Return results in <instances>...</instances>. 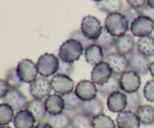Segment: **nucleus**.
Returning a JSON list of instances; mask_svg holds the SVG:
<instances>
[{
	"label": "nucleus",
	"instance_id": "obj_1",
	"mask_svg": "<svg viewBox=\"0 0 154 128\" xmlns=\"http://www.w3.org/2000/svg\"><path fill=\"white\" fill-rule=\"evenodd\" d=\"M105 28L110 34L116 37L124 35L130 29L127 19L120 12L108 14L105 19Z\"/></svg>",
	"mask_w": 154,
	"mask_h": 128
},
{
	"label": "nucleus",
	"instance_id": "obj_2",
	"mask_svg": "<svg viewBox=\"0 0 154 128\" xmlns=\"http://www.w3.org/2000/svg\"><path fill=\"white\" fill-rule=\"evenodd\" d=\"M84 47L81 42L69 38L61 45L59 50V58L69 63L78 61L83 54Z\"/></svg>",
	"mask_w": 154,
	"mask_h": 128
},
{
	"label": "nucleus",
	"instance_id": "obj_3",
	"mask_svg": "<svg viewBox=\"0 0 154 128\" xmlns=\"http://www.w3.org/2000/svg\"><path fill=\"white\" fill-rule=\"evenodd\" d=\"M60 58L54 54L45 53L38 58L37 62L38 73L44 77H49L57 73Z\"/></svg>",
	"mask_w": 154,
	"mask_h": 128
},
{
	"label": "nucleus",
	"instance_id": "obj_4",
	"mask_svg": "<svg viewBox=\"0 0 154 128\" xmlns=\"http://www.w3.org/2000/svg\"><path fill=\"white\" fill-rule=\"evenodd\" d=\"M17 71L20 80L25 83H32L34 82L38 74L37 64L29 58H25L19 61L17 66Z\"/></svg>",
	"mask_w": 154,
	"mask_h": 128
},
{
	"label": "nucleus",
	"instance_id": "obj_5",
	"mask_svg": "<svg viewBox=\"0 0 154 128\" xmlns=\"http://www.w3.org/2000/svg\"><path fill=\"white\" fill-rule=\"evenodd\" d=\"M103 27L99 19L93 16H84L81 22V30L83 34L90 40L95 41L101 35Z\"/></svg>",
	"mask_w": 154,
	"mask_h": 128
},
{
	"label": "nucleus",
	"instance_id": "obj_6",
	"mask_svg": "<svg viewBox=\"0 0 154 128\" xmlns=\"http://www.w3.org/2000/svg\"><path fill=\"white\" fill-rule=\"evenodd\" d=\"M130 30L135 37H143L150 35L154 30V20L149 16L141 15L133 21Z\"/></svg>",
	"mask_w": 154,
	"mask_h": 128
},
{
	"label": "nucleus",
	"instance_id": "obj_7",
	"mask_svg": "<svg viewBox=\"0 0 154 128\" xmlns=\"http://www.w3.org/2000/svg\"><path fill=\"white\" fill-rule=\"evenodd\" d=\"M53 88L51 82L47 77L37 78L34 82L30 83L29 94L36 100H43L51 95Z\"/></svg>",
	"mask_w": 154,
	"mask_h": 128
},
{
	"label": "nucleus",
	"instance_id": "obj_8",
	"mask_svg": "<svg viewBox=\"0 0 154 128\" xmlns=\"http://www.w3.org/2000/svg\"><path fill=\"white\" fill-rule=\"evenodd\" d=\"M129 69L139 75H146L150 71L151 62L148 57L140 53L138 50L128 55Z\"/></svg>",
	"mask_w": 154,
	"mask_h": 128
},
{
	"label": "nucleus",
	"instance_id": "obj_9",
	"mask_svg": "<svg viewBox=\"0 0 154 128\" xmlns=\"http://www.w3.org/2000/svg\"><path fill=\"white\" fill-rule=\"evenodd\" d=\"M141 85L140 75L133 70H128L120 75V85L122 91L126 93L138 91Z\"/></svg>",
	"mask_w": 154,
	"mask_h": 128
},
{
	"label": "nucleus",
	"instance_id": "obj_10",
	"mask_svg": "<svg viewBox=\"0 0 154 128\" xmlns=\"http://www.w3.org/2000/svg\"><path fill=\"white\" fill-rule=\"evenodd\" d=\"M105 61L108 64L113 74L121 75L129 69V60L124 55L119 52H111L105 57Z\"/></svg>",
	"mask_w": 154,
	"mask_h": 128
},
{
	"label": "nucleus",
	"instance_id": "obj_11",
	"mask_svg": "<svg viewBox=\"0 0 154 128\" xmlns=\"http://www.w3.org/2000/svg\"><path fill=\"white\" fill-rule=\"evenodd\" d=\"M53 90L57 94L63 96L72 92L75 82L70 76L64 74H56L51 80Z\"/></svg>",
	"mask_w": 154,
	"mask_h": 128
},
{
	"label": "nucleus",
	"instance_id": "obj_12",
	"mask_svg": "<svg viewBox=\"0 0 154 128\" xmlns=\"http://www.w3.org/2000/svg\"><path fill=\"white\" fill-rule=\"evenodd\" d=\"M2 100L3 103L8 104L17 112L26 109L29 103L28 98L19 89H11Z\"/></svg>",
	"mask_w": 154,
	"mask_h": 128
},
{
	"label": "nucleus",
	"instance_id": "obj_13",
	"mask_svg": "<svg viewBox=\"0 0 154 128\" xmlns=\"http://www.w3.org/2000/svg\"><path fill=\"white\" fill-rule=\"evenodd\" d=\"M98 87L90 80H82L77 85L75 92L82 101H88L96 98L98 92Z\"/></svg>",
	"mask_w": 154,
	"mask_h": 128
},
{
	"label": "nucleus",
	"instance_id": "obj_14",
	"mask_svg": "<svg viewBox=\"0 0 154 128\" xmlns=\"http://www.w3.org/2000/svg\"><path fill=\"white\" fill-rule=\"evenodd\" d=\"M112 75L110 66L105 61H103L93 67L91 72V79L96 85H102L109 80Z\"/></svg>",
	"mask_w": 154,
	"mask_h": 128
},
{
	"label": "nucleus",
	"instance_id": "obj_15",
	"mask_svg": "<svg viewBox=\"0 0 154 128\" xmlns=\"http://www.w3.org/2000/svg\"><path fill=\"white\" fill-rule=\"evenodd\" d=\"M117 125L118 128H140L141 121L136 112L124 110L117 115Z\"/></svg>",
	"mask_w": 154,
	"mask_h": 128
},
{
	"label": "nucleus",
	"instance_id": "obj_16",
	"mask_svg": "<svg viewBox=\"0 0 154 128\" xmlns=\"http://www.w3.org/2000/svg\"><path fill=\"white\" fill-rule=\"evenodd\" d=\"M108 109L114 113H120L126 109L127 98L126 95L121 91H117L108 97L107 100Z\"/></svg>",
	"mask_w": 154,
	"mask_h": 128
},
{
	"label": "nucleus",
	"instance_id": "obj_17",
	"mask_svg": "<svg viewBox=\"0 0 154 128\" xmlns=\"http://www.w3.org/2000/svg\"><path fill=\"white\" fill-rule=\"evenodd\" d=\"M45 107L50 115H58L63 112L65 109V102L63 97L60 94H54L48 96L45 101Z\"/></svg>",
	"mask_w": 154,
	"mask_h": 128
},
{
	"label": "nucleus",
	"instance_id": "obj_18",
	"mask_svg": "<svg viewBox=\"0 0 154 128\" xmlns=\"http://www.w3.org/2000/svg\"><path fill=\"white\" fill-rule=\"evenodd\" d=\"M115 48L117 52L124 55H129L135 52V42L132 35L126 34L121 37H117Z\"/></svg>",
	"mask_w": 154,
	"mask_h": 128
},
{
	"label": "nucleus",
	"instance_id": "obj_19",
	"mask_svg": "<svg viewBox=\"0 0 154 128\" xmlns=\"http://www.w3.org/2000/svg\"><path fill=\"white\" fill-rule=\"evenodd\" d=\"M80 109L81 112L93 118L96 115L103 113L105 110V106L102 100L96 97L88 101H83Z\"/></svg>",
	"mask_w": 154,
	"mask_h": 128
},
{
	"label": "nucleus",
	"instance_id": "obj_20",
	"mask_svg": "<svg viewBox=\"0 0 154 128\" xmlns=\"http://www.w3.org/2000/svg\"><path fill=\"white\" fill-rule=\"evenodd\" d=\"M84 56L87 62L94 67L105 60L103 49L96 43L91 44L85 49Z\"/></svg>",
	"mask_w": 154,
	"mask_h": 128
},
{
	"label": "nucleus",
	"instance_id": "obj_21",
	"mask_svg": "<svg viewBox=\"0 0 154 128\" xmlns=\"http://www.w3.org/2000/svg\"><path fill=\"white\" fill-rule=\"evenodd\" d=\"M13 122L15 128H34L36 121L31 112L23 109L17 112Z\"/></svg>",
	"mask_w": 154,
	"mask_h": 128
},
{
	"label": "nucleus",
	"instance_id": "obj_22",
	"mask_svg": "<svg viewBox=\"0 0 154 128\" xmlns=\"http://www.w3.org/2000/svg\"><path fill=\"white\" fill-rule=\"evenodd\" d=\"M29 112H32L35 118L36 122L39 123L42 121H45V118L48 115V112L46 110L45 102L42 100H33L29 101L27 104L26 109Z\"/></svg>",
	"mask_w": 154,
	"mask_h": 128
},
{
	"label": "nucleus",
	"instance_id": "obj_23",
	"mask_svg": "<svg viewBox=\"0 0 154 128\" xmlns=\"http://www.w3.org/2000/svg\"><path fill=\"white\" fill-rule=\"evenodd\" d=\"M71 121L72 118L66 112H62L58 115L48 114L45 119V121L53 128H68L71 126Z\"/></svg>",
	"mask_w": 154,
	"mask_h": 128
},
{
	"label": "nucleus",
	"instance_id": "obj_24",
	"mask_svg": "<svg viewBox=\"0 0 154 128\" xmlns=\"http://www.w3.org/2000/svg\"><path fill=\"white\" fill-rule=\"evenodd\" d=\"M120 89V78L114 74L111 76L106 83L98 86V91L104 97H108L113 93L119 91Z\"/></svg>",
	"mask_w": 154,
	"mask_h": 128
},
{
	"label": "nucleus",
	"instance_id": "obj_25",
	"mask_svg": "<svg viewBox=\"0 0 154 128\" xmlns=\"http://www.w3.org/2000/svg\"><path fill=\"white\" fill-rule=\"evenodd\" d=\"M137 50L147 57L154 56V37L152 35L140 37L137 42Z\"/></svg>",
	"mask_w": 154,
	"mask_h": 128
},
{
	"label": "nucleus",
	"instance_id": "obj_26",
	"mask_svg": "<svg viewBox=\"0 0 154 128\" xmlns=\"http://www.w3.org/2000/svg\"><path fill=\"white\" fill-rule=\"evenodd\" d=\"M96 7L99 10L108 14L121 12L123 8V3L122 0H102L96 3Z\"/></svg>",
	"mask_w": 154,
	"mask_h": 128
},
{
	"label": "nucleus",
	"instance_id": "obj_27",
	"mask_svg": "<svg viewBox=\"0 0 154 128\" xmlns=\"http://www.w3.org/2000/svg\"><path fill=\"white\" fill-rule=\"evenodd\" d=\"M141 124L148 126L154 124V107L150 105H142L136 111Z\"/></svg>",
	"mask_w": 154,
	"mask_h": 128
},
{
	"label": "nucleus",
	"instance_id": "obj_28",
	"mask_svg": "<svg viewBox=\"0 0 154 128\" xmlns=\"http://www.w3.org/2000/svg\"><path fill=\"white\" fill-rule=\"evenodd\" d=\"M117 37L110 34L106 28L103 27L101 35L99 38L94 41V43L99 45L103 49L104 51H109L115 46V42Z\"/></svg>",
	"mask_w": 154,
	"mask_h": 128
},
{
	"label": "nucleus",
	"instance_id": "obj_29",
	"mask_svg": "<svg viewBox=\"0 0 154 128\" xmlns=\"http://www.w3.org/2000/svg\"><path fill=\"white\" fill-rule=\"evenodd\" d=\"M72 128H93V118L83 112L75 114L71 121Z\"/></svg>",
	"mask_w": 154,
	"mask_h": 128
},
{
	"label": "nucleus",
	"instance_id": "obj_30",
	"mask_svg": "<svg viewBox=\"0 0 154 128\" xmlns=\"http://www.w3.org/2000/svg\"><path fill=\"white\" fill-rule=\"evenodd\" d=\"M65 102V110L69 112H75L81 108L82 100L77 96L75 92H71L69 94L63 96Z\"/></svg>",
	"mask_w": 154,
	"mask_h": 128
},
{
	"label": "nucleus",
	"instance_id": "obj_31",
	"mask_svg": "<svg viewBox=\"0 0 154 128\" xmlns=\"http://www.w3.org/2000/svg\"><path fill=\"white\" fill-rule=\"evenodd\" d=\"M14 109L7 103H2L0 105V124L8 125L14 118Z\"/></svg>",
	"mask_w": 154,
	"mask_h": 128
},
{
	"label": "nucleus",
	"instance_id": "obj_32",
	"mask_svg": "<svg viewBox=\"0 0 154 128\" xmlns=\"http://www.w3.org/2000/svg\"><path fill=\"white\" fill-rule=\"evenodd\" d=\"M93 128H117L114 120L104 113L93 118Z\"/></svg>",
	"mask_w": 154,
	"mask_h": 128
},
{
	"label": "nucleus",
	"instance_id": "obj_33",
	"mask_svg": "<svg viewBox=\"0 0 154 128\" xmlns=\"http://www.w3.org/2000/svg\"><path fill=\"white\" fill-rule=\"evenodd\" d=\"M126 95L127 98V106L126 109L136 112L138 108L142 106V99L140 93L138 91L133 93H126Z\"/></svg>",
	"mask_w": 154,
	"mask_h": 128
},
{
	"label": "nucleus",
	"instance_id": "obj_34",
	"mask_svg": "<svg viewBox=\"0 0 154 128\" xmlns=\"http://www.w3.org/2000/svg\"><path fill=\"white\" fill-rule=\"evenodd\" d=\"M5 80L8 83L11 89H19L23 85V82L20 79L17 71V67H12L7 71Z\"/></svg>",
	"mask_w": 154,
	"mask_h": 128
},
{
	"label": "nucleus",
	"instance_id": "obj_35",
	"mask_svg": "<svg viewBox=\"0 0 154 128\" xmlns=\"http://www.w3.org/2000/svg\"><path fill=\"white\" fill-rule=\"evenodd\" d=\"M69 38L75 39V40H77L79 42H81V44L83 45L84 49H86L89 46H90L91 44H93V43H94V41H93V40H91L89 38H87V37L83 34L81 30H76V31H73V32L70 34Z\"/></svg>",
	"mask_w": 154,
	"mask_h": 128
},
{
	"label": "nucleus",
	"instance_id": "obj_36",
	"mask_svg": "<svg viewBox=\"0 0 154 128\" xmlns=\"http://www.w3.org/2000/svg\"><path fill=\"white\" fill-rule=\"evenodd\" d=\"M123 13L126 18L127 19L128 22H129V26H131L132 23L133 22V21L135 19L138 17V16H141V12L140 10V9L134 8V7H129L127 8H126L125 10H123Z\"/></svg>",
	"mask_w": 154,
	"mask_h": 128
},
{
	"label": "nucleus",
	"instance_id": "obj_37",
	"mask_svg": "<svg viewBox=\"0 0 154 128\" xmlns=\"http://www.w3.org/2000/svg\"><path fill=\"white\" fill-rule=\"evenodd\" d=\"M74 63L66 62L60 59V64H59V68L57 70V74H64L67 76H70L72 74L74 71Z\"/></svg>",
	"mask_w": 154,
	"mask_h": 128
},
{
	"label": "nucleus",
	"instance_id": "obj_38",
	"mask_svg": "<svg viewBox=\"0 0 154 128\" xmlns=\"http://www.w3.org/2000/svg\"><path fill=\"white\" fill-rule=\"evenodd\" d=\"M143 93L147 100L154 103V79L147 82L143 89Z\"/></svg>",
	"mask_w": 154,
	"mask_h": 128
},
{
	"label": "nucleus",
	"instance_id": "obj_39",
	"mask_svg": "<svg viewBox=\"0 0 154 128\" xmlns=\"http://www.w3.org/2000/svg\"><path fill=\"white\" fill-rule=\"evenodd\" d=\"M11 89V88L9 86L8 83L6 82V80H4V79L0 80V98H4Z\"/></svg>",
	"mask_w": 154,
	"mask_h": 128
},
{
	"label": "nucleus",
	"instance_id": "obj_40",
	"mask_svg": "<svg viewBox=\"0 0 154 128\" xmlns=\"http://www.w3.org/2000/svg\"><path fill=\"white\" fill-rule=\"evenodd\" d=\"M129 7L141 9L147 4V0H126Z\"/></svg>",
	"mask_w": 154,
	"mask_h": 128
},
{
	"label": "nucleus",
	"instance_id": "obj_41",
	"mask_svg": "<svg viewBox=\"0 0 154 128\" xmlns=\"http://www.w3.org/2000/svg\"><path fill=\"white\" fill-rule=\"evenodd\" d=\"M141 12V14L144 15V16H149V17L152 18L154 20V9L152 8L151 7L148 5V4H146L144 7H143L142 8L140 9Z\"/></svg>",
	"mask_w": 154,
	"mask_h": 128
},
{
	"label": "nucleus",
	"instance_id": "obj_42",
	"mask_svg": "<svg viewBox=\"0 0 154 128\" xmlns=\"http://www.w3.org/2000/svg\"><path fill=\"white\" fill-rule=\"evenodd\" d=\"M34 128H53V127H51L48 123H47L46 121H42V122L38 123L37 125H36Z\"/></svg>",
	"mask_w": 154,
	"mask_h": 128
},
{
	"label": "nucleus",
	"instance_id": "obj_43",
	"mask_svg": "<svg viewBox=\"0 0 154 128\" xmlns=\"http://www.w3.org/2000/svg\"><path fill=\"white\" fill-rule=\"evenodd\" d=\"M150 74H151L152 76L154 78V61H152L151 64H150Z\"/></svg>",
	"mask_w": 154,
	"mask_h": 128
},
{
	"label": "nucleus",
	"instance_id": "obj_44",
	"mask_svg": "<svg viewBox=\"0 0 154 128\" xmlns=\"http://www.w3.org/2000/svg\"><path fill=\"white\" fill-rule=\"evenodd\" d=\"M147 3L150 7L154 9V0H147Z\"/></svg>",
	"mask_w": 154,
	"mask_h": 128
},
{
	"label": "nucleus",
	"instance_id": "obj_45",
	"mask_svg": "<svg viewBox=\"0 0 154 128\" xmlns=\"http://www.w3.org/2000/svg\"><path fill=\"white\" fill-rule=\"evenodd\" d=\"M1 128H11V127H9V126L5 125V126H1Z\"/></svg>",
	"mask_w": 154,
	"mask_h": 128
},
{
	"label": "nucleus",
	"instance_id": "obj_46",
	"mask_svg": "<svg viewBox=\"0 0 154 128\" xmlns=\"http://www.w3.org/2000/svg\"><path fill=\"white\" fill-rule=\"evenodd\" d=\"M92 1H96V2L97 3V2H99V1H102V0H92Z\"/></svg>",
	"mask_w": 154,
	"mask_h": 128
},
{
	"label": "nucleus",
	"instance_id": "obj_47",
	"mask_svg": "<svg viewBox=\"0 0 154 128\" xmlns=\"http://www.w3.org/2000/svg\"><path fill=\"white\" fill-rule=\"evenodd\" d=\"M117 128H118V127H117Z\"/></svg>",
	"mask_w": 154,
	"mask_h": 128
}]
</instances>
